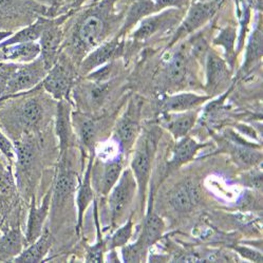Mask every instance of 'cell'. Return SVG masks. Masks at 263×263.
<instances>
[{
  "mask_svg": "<svg viewBox=\"0 0 263 263\" xmlns=\"http://www.w3.org/2000/svg\"><path fill=\"white\" fill-rule=\"evenodd\" d=\"M71 120L75 135L79 137L82 146L88 150L90 156H95V148L102 119L97 118L93 114L78 110L77 112H72Z\"/></svg>",
  "mask_w": 263,
  "mask_h": 263,
  "instance_id": "obj_12",
  "label": "cell"
},
{
  "mask_svg": "<svg viewBox=\"0 0 263 263\" xmlns=\"http://www.w3.org/2000/svg\"><path fill=\"white\" fill-rule=\"evenodd\" d=\"M210 99V96H199L195 93L185 92L167 97L162 101L161 108L167 114H178V112L194 110Z\"/></svg>",
  "mask_w": 263,
  "mask_h": 263,
  "instance_id": "obj_23",
  "label": "cell"
},
{
  "mask_svg": "<svg viewBox=\"0 0 263 263\" xmlns=\"http://www.w3.org/2000/svg\"><path fill=\"white\" fill-rule=\"evenodd\" d=\"M236 251L243 257L248 260H252V261H256V262H262L263 258L262 255L257 252L254 251L252 249L249 248H244V247H240V248H236Z\"/></svg>",
  "mask_w": 263,
  "mask_h": 263,
  "instance_id": "obj_41",
  "label": "cell"
},
{
  "mask_svg": "<svg viewBox=\"0 0 263 263\" xmlns=\"http://www.w3.org/2000/svg\"><path fill=\"white\" fill-rule=\"evenodd\" d=\"M26 238L20 228L10 229L0 236V262L13 261L23 252Z\"/></svg>",
  "mask_w": 263,
  "mask_h": 263,
  "instance_id": "obj_25",
  "label": "cell"
},
{
  "mask_svg": "<svg viewBox=\"0 0 263 263\" xmlns=\"http://www.w3.org/2000/svg\"><path fill=\"white\" fill-rule=\"evenodd\" d=\"M224 0H197L187 8L185 16L181 21L179 28L175 32L169 47H173L184 37L196 32L198 29L208 24L218 10L221 8Z\"/></svg>",
  "mask_w": 263,
  "mask_h": 263,
  "instance_id": "obj_6",
  "label": "cell"
},
{
  "mask_svg": "<svg viewBox=\"0 0 263 263\" xmlns=\"http://www.w3.org/2000/svg\"><path fill=\"white\" fill-rule=\"evenodd\" d=\"M166 78L168 82L173 84H181L185 81L187 73H189V63H187V56L186 54L180 50L166 61Z\"/></svg>",
  "mask_w": 263,
  "mask_h": 263,
  "instance_id": "obj_30",
  "label": "cell"
},
{
  "mask_svg": "<svg viewBox=\"0 0 263 263\" xmlns=\"http://www.w3.org/2000/svg\"><path fill=\"white\" fill-rule=\"evenodd\" d=\"M78 77H80L79 67L65 53L61 52L58 61L47 72L41 86L54 100L70 101V95L79 79Z\"/></svg>",
  "mask_w": 263,
  "mask_h": 263,
  "instance_id": "obj_2",
  "label": "cell"
},
{
  "mask_svg": "<svg viewBox=\"0 0 263 263\" xmlns=\"http://www.w3.org/2000/svg\"><path fill=\"white\" fill-rule=\"evenodd\" d=\"M72 13L74 12L53 17L51 23L45 29L41 39L39 40L41 47V59L47 71L53 67L62 52L65 39L64 25Z\"/></svg>",
  "mask_w": 263,
  "mask_h": 263,
  "instance_id": "obj_8",
  "label": "cell"
},
{
  "mask_svg": "<svg viewBox=\"0 0 263 263\" xmlns=\"http://www.w3.org/2000/svg\"><path fill=\"white\" fill-rule=\"evenodd\" d=\"M8 84V73H7V63L0 62V99L5 96Z\"/></svg>",
  "mask_w": 263,
  "mask_h": 263,
  "instance_id": "obj_42",
  "label": "cell"
},
{
  "mask_svg": "<svg viewBox=\"0 0 263 263\" xmlns=\"http://www.w3.org/2000/svg\"><path fill=\"white\" fill-rule=\"evenodd\" d=\"M133 229H134V223H133V219L130 218L122 228H120L114 235L111 236L108 249L115 250L117 248H122L126 246L127 242L131 238V235H133Z\"/></svg>",
  "mask_w": 263,
  "mask_h": 263,
  "instance_id": "obj_34",
  "label": "cell"
},
{
  "mask_svg": "<svg viewBox=\"0 0 263 263\" xmlns=\"http://www.w3.org/2000/svg\"><path fill=\"white\" fill-rule=\"evenodd\" d=\"M85 3L86 0H63V3L59 9L58 16H61L70 12H75L77 10L81 9Z\"/></svg>",
  "mask_w": 263,
  "mask_h": 263,
  "instance_id": "obj_39",
  "label": "cell"
},
{
  "mask_svg": "<svg viewBox=\"0 0 263 263\" xmlns=\"http://www.w3.org/2000/svg\"><path fill=\"white\" fill-rule=\"evenodd\" d=\"M201 2H204V0H201Z\"/></svg>",
  "mask_w": 263,
  "mask_h": 263,
  "instance_id": "obj_44",
  "label": "cell"
},
{
  "mask_svg": "<svg viewBox=\"0 0 263 263\" xmlns=\"http://www.w3.org/2000/svg\"><path fill=\"white\" fill-rule=\"evenodd\" d=\"M147 248L144 246L141 239L135 244L122 247V256L124 262H141L144 259Z\"/></svg>",
  "mask_w": 263,
  "mask_h": 263,
  "instance_id": "obj_36",
  "label": "cell"
},
{
  "mask_svg": "<svg viewBox=\"0 0 263 263\" xmlns=\"http://www.w3.org/2000/svg\"><path fill=\"white\" fill-rule=\"evenodd\" d=\"M52 201V189L47 193L46 197L44 198L42 204L37 206L35 204V200H32L28 225H27V233H26V242L31 244L36 239L43 234L44 223L48 217L50 206Z\"/></svg>",
  "mask_w": 263,
  "mask_h": 263,
  "instance_id": "obj_18",
  "label": "cell"
},
{
  "mask_svg": "<svg viewBox=\"0 0 263 263\" xmlns=\"http://www.w3.org/2000/svg\"><path fill=\"white\" fill-rule=\"evenodd\" d=\"M41 56V47L37 42L14 44L0 48V62L29 64Z\"/></svg>",
  "mask_w": 263,
  "mask_h": 263,
  "instance_id": "obj_19",
  "label": "cell"
},
{
  "mask_svg": "<svg viewBox=\"0 0 263 263\" xmlns=\"http://www.w3.org/2000/svg\"><path fill=\"white\" fill-rule=\"evenodd\" d=\"M155 13H158V10L153 0H134L125 10L124 21L117 35L122 39L129 30L138 25L145 17Z\"/></svg>",
  "mask_w": 263,
  "mask_h": 263,
  "instance_id": "obj_21",
  "label": "cell"
},
{
  "mask_svg": "<svg viewBox=\"0 0 263 263\" xmlns=\"http://www.w3.org/2000/svg\"><path fill=\"white\" fill-rule=\"evenodd\" d=\"M261 58H262V29H261V18L259 16L254 32L252 33L248 43L246 56H244V63L241 68V72L243 73L249 72L256 63L260 62Z\"/></svg>",
  "mask_w": 263,
  "mask_h": 263,
  "instance_id": "obj_29",
  "label": "cell"
},
{
  "mask_svg": "<svg viewBox=\"0 0 263 263\" xmlns=\"http://www.w3.org/2000/svg\"><path fill=\"white\" fill-rule=\"evenodd\" d=\"M136 186V179L133 173L126 171L109 193V210L114 225L121 219L128 204L133 199Z\"/></svg>",
  "mask_w": 263,
  "mask_h": 263,
  "instance_id": "obj_11",
  "label": "cell"
},
{
  "mask_svg": "<svg viewBox=\"0 0 263 263\" xmlns=\"http://www.w3.org/2000/svg\"><path fill=\"white\" fill-rule=\"evenodd\" d=\"M96 222H97V231H98V241L91 247L87 248L86 251V262H103L104 261V253L107 249L106 242L102 239L101 235V229L99 225V219H98V211H97V204H96Z\"/></svg>",
  "mask_w": 263,
  "mask_h": 263,
  "instance_id": "obj_33",
  "label": "cell"
},
{
  "mask_svg": "<svg viewBox=\"0 0 263 263\" xmlns=\"http://www.w3.org/2000/svg\"><path fill=\"white\" fill-rule=\"evenodd\" d=\"M197 121V111L189 110L178 112V115H171L166 117L164 126L169 130L176 140H180L187 136Z\"/></svg>",
  "mask_w": 263,
  "mask_h": 263,
  "instance_id": "obj_27",
  "label": "cell"
},
{
  "mask_svg": "<svg viewBox=\"0 0 263 263\" xmlns=\"http://www.w3.org/2000/svg\"><path fill=\"white\" fill-rule=\"evenodd\" d=\"M237 40V32L236 28L233 26H228L223 28L220 33L217 35L214 40V44L220 46L224 49L225 59H227L228 65L233 68L236 60V51L235 45Z\"/></svg>",
  "mask_w": 263,
  "mask_h": 263,
  "instance_id": "obj_32",
  "label": "cell"
},
{
  "mask_svg": "<svg viewBox=\"0 0 263 263\" xmlns=\"http://www.w3.org/2000/svg\"><path fill=\"white\" fill-rule=\"evenodd\" d=\"M40 4L44 5L45 7L48 8L47 11V17H58V13H59V9L63 3V0H36Z\"/></svg>",
  "mask_w": 263,
  "mask_h": 263,
  "instance_id": "obj_40",
  "label": "cell"
},
{
  "mask_svg": "<svg viewBox=\"0 0 263 263\" xmlns=\"http://www.w3.org/2000/svg\"><path fill=\"white\" fill-rule=\"evenodd\" d=\"M53 242L52 234L45 230L39 239L31 243L29 248L23 251L12 262H42L51 250Z\"/></svg>",
  "mask_w": 263,
  "mask_h": 263,
  "instance_id": "obj_26",
  "label": "cell"
},
{
  "mask_svg": "<svg viewBox=\"0 0 263 263\" xmlns=\"http://www.w3.org/2000/svg\"><path fill=\"white\" fill-rule=\"evenodd\" d=\"M228 63L215 52H209L206 56V90L208 93L219 92L230 80Z\"/></svg>",
  "mask_w": 263,
  "mask_h": 263,
  "instance_id": "obj_15",
  "label": "cell"
},
{
  "mask_svg": "<svg viewBox=\"0 0 263 263\" xmlns=\"http://www.w3.org/2000/svg\"><path fill=\"white\" fill-rule=\"evenodd\" d=\"M7 63L8 84L5 96L0 99L3 101L12 96L18 95L34 89L39 86L47 74V70L41 56L29 64Z\"/></svg>",
  "mask_w": 263,
  "mask_h": 263,
  "instance_id": "obj_4",
  "label": "cell"
},
{
  "mask_svg": "<svg viewBox=\"0 0 263 263\" xmlns=\"http://www.w3.org/2000/svg\"><path fill=\"white\" fill-rule=\"evenodd\" d=\"M93 161H95V156L91 155L89 156V163L86 168V172L84 174L83 180L78 189V196H77V204H78V225L77 230L78 233H80L81 228L83 225L84 215L87 211L88 206L92 201H95V190L92 187V166Z\"/></svg>",
  "mask_w": 263,
  "mask_h": 263,
  "instance_id": "obj_22",
  "label": "cell"
},
{
  "mask_svg": "<svg viewBox=\"0 0 263 263\" xmlns=\"http://www.w3.org/2000/svg\"><path fill=\"white\" fill-rule=\"evenodd\" d=\"M47 11L36 0H0V32L25 28L40 16H46Z\"/></svg>",
  "mask_w": 263,
  "mask_h": 263,
  "instance_id": "obj_3",
  "label": "cell"
},
{
  "mask_svg": "<svg viewBox=\"0 0 263 263\" xmlns=\"http://www.w3.org/2000/svg\"><path fill=\"white\" fill-rule=\"evenodd\" d=\"M124 41L118 35L90 51L79 65V75L86 77L100 67L111 63L124 51Z\"/></svg>",
  "mask_w": 263,
  "mask_h": 263,
  "instance_id": "obj_10",
  "label": "cell"
},
{
  "mask_svg": "<svg viewBox=\"0 0 263 263\" xmlns=\"http://www.w3.org/2000/svg\"><path fill=\"white\" fill-rule=\"evenodd\" d=\"M164 230L165 225L163 220L158 215L149 213L145 219L143 233L140 239L144 246L148 249L162 238Z\"/></svg>",
  "mask_w": 263,
  "mask_h": 263,
  "instance_id": "obj_31",
  "label": "cell"
},
{
  "mask_svg": "<svg viewBox=\"0 0 263 263\" xmlns=\"http://www.w3.org/2000/svg\"><path fill=\"white\" fill-rule=\"evenodd\" d=\"M140 107L136 101H130L128 108L118 121L115 130L116 141L122 149H129L134 145L139 130Z\"/></svg>",
  "mask_w": 263,
  "mask_h": 263,
  "instance_id": "obj_13",
  "label": "cell"
},
{
  "mask_svg": "<svg viewBox=\"0 0 263 263\" xmlns=\"http://www.w3.org/2000/svg\"><path fill=\"white\" fill-rule=\"evenodd\" d=\"M159 133L157 129L150 130L139 142L133 161H131V171L139 186V192L144 198L146 187L149 181L152 162L158 145Z\"/></svg>",
  "mask_w": 263,
  "mask_h": 263,
  "instance_id": "obj_7",
  "label": "cell"
},
{
  "mask_svg": "<svg viewBox=\"0 0 263 263\" xmlns=\"http://www.w3.org/2000/svg\"><path fill=\"white\" fill-rule=\"evenodd\" d=\"M202 147L204 145L197 143L190 137L185 136L180 139L174 148L172 159L169 160V167L175 169L191 162Z\"/></svg>",
  "mask_w": 263,
  "mask_h": 263,
  "instance_id": "obj_28",
  "label": "cell"
},
{
  "mask_svg": "<svg viewBox=\"0 0 263 263\" xmlns=\"http://www.w3.org/2000/svg\"><path fill=\"white\" fill-rule=\"evenodd\" d=\"M0 236H2V233H0Z\"/></svg>",
  "mask_w": 263,
  "mask_h": 263,
  "instance_id": "obj_43",
  "label": "cell"
},
{
  "mask_svg": "<svg viewBox=\"0 0 263 263\" xmlns=\"http://www.w3.org/2000/svg\"><path fill=\"white\" fill-rule=\"evenodd\" d=\"M114 87V79L100 82L79 78L72 89L75 105L80 111L97 114L107 104Z\"/></svg>",
  "mask_w": 263,
  "mask_h": 263,
  "instance_id": "obj_5",
  "label": "cell"
},
{
  "mask_svg": "<svg viewBox=\"0 0 263 263\" xmlns=\"http://www.w3.org/2000/svg\"><path fill=\"white\" fill-rule=\"evenodd\" d=\"M235 160L244 166H254L261 161V154L247 147L235 146L232 150Z\"/></svg>",
  "mask_w": 263,
  "mask_h": 263,
  "instance_id": "obj_35",
  "label": "cell"
},
{
  "mask_svg": "<svg viewBox=\"0 0 263 263\" xmlns=\"http://www.w3.org/2000/svg\"><path fill=\"white\" fill-rule=\"evenodd\" d=\"M158 12L167 9L187 10L192 4V0H153Z\"/></svg>",
  "mask_w": 263,
  "mask_h": 263,
  "instance_id": "obj_37",
  "label": "cell"
},
{
  "mask_svg": "<svg viewBox=\"0 0 263 263\" xmlns=\"http://www.w3.org/2000/svg\"><path fill=\"white\" fill-rule=\"evenodd\" d=\"M75 174L72 169L67 165L65 155H61V163L56 175L54 187L52 189V198L53 205H58L66 200L74 191L77 183H75Z\"/></svg>",
  "mask_w": 263,
  "mask_h": 263,
  "instance_id": "obj_20",
  "label": "cell"
},
{
  "mask_svg": "<svg viewBox=\"0 0 263 263\" xmlns=\"http://www.w3.org/2000/svg\"><path fill=\"white\" fill-rule=\"evenodd\" d=\"M72 103L70 101H58L55 112V133L60 141L61 154H64L69 148L73 139L72 126Z\"/></svg>",
  "mask_w": 263,
  "mask_h": 263,
  "instance_id": "obj_17",
  "label": "cell"
},
{
  "mask_svg": "<svg viewBox=\"0 0 263 263\" xmlns=\"http://www.w3.org/2000/svg\"><path fill=\"white\" fill-rule=\"evenodd\" d=\"M51 20H52L51 17L40 16L35 22L13 33L10 37H8L7 40L0 43V48L5 46L14 45V44L37 42L41 39V36L45 31V29L51 23Z\"/></svg>",
  "mask_w": 263,
  "mask_h": 263,
  "instance_id": "obj_24",
  "label": "cell"
},
{
  "mask_svg": "<svg viewBox=\"0 0 263 263\" xmlns=\"http://www.w3.org/2000/svg\"><path fill=\"white\" fill-rule=\"evenodd\" d=\"M0 152L10 161H14L16 159L15 146L2 130H0Z\"/></svg>",
  "mask_w": 263,
  "mask_h": 263,
  "instance_id": "obj_38",
  "label": "cell"
},
{
  "mask_svg": "<svg viewBox=\"0 0 263 263\" xmlns=\"http://www.w3.org/2000/svg\"><path fill=\"white\" fill-rule=\"evenodd\" d=\"M186 10L167 9L145 17L140 22L138 29L134 32L131 39L134 42H143L149 40L154 35L164 32L181 23Z\"/></svg>",
  "mask_w": 263,
  "mask_h": 263,
  "instance_id": "obj_9",
  "label": "cell"
},
{
  "mask_svg": "<svg viewBox=\"0 0 263 263\" xmlns=\"http://www.w3.org/2000/svg\"><path fill=\"white\" fill-rule=\"evenodd\" d=\"M118 0H92L70 15L64 25L62 52L79 67L85 56L117 35L125 10H117Z\"/></svg>",
  "mask_w": 263,
  "mask_h": 263,
  "instance_id": "obj_1",
  "label": "cell"
},
{
  "mask_svg": "<svg viewBox=\"0 0 263 263\" xmlns=\"http://www.w3.org/2000/svg\"><path fill=\"white\" fill-rule=\"evenodd\" d=\"M99 161V160H98ZM102 167L98 164L96 167L92 166V181L96 185V189L102 196H107L118 183L123 173L122 157L111 161H100Z\"/></svg>",
  "mask_w": 263,
  "mask_h": 263,
  "instance_id": "obj_14",
  "label": "cell"
},
{
  "mask_svg": "<svg viewBox=\"0 0 263 263\" xmlns=\"http://www.w3.org/2000/svg\"><path fill=\"white\" fill-rule=\"evenodd\" d=\"M200 193L197 184L192 180H185L169 193L168 201L172 208L179 213L191 212L198 204Z\"/></svg>",
  "mask_w": 263,
  "mask_h": 263,
  "instance_id": "obj_16",
  "label": "cell"
}]
</instances>
